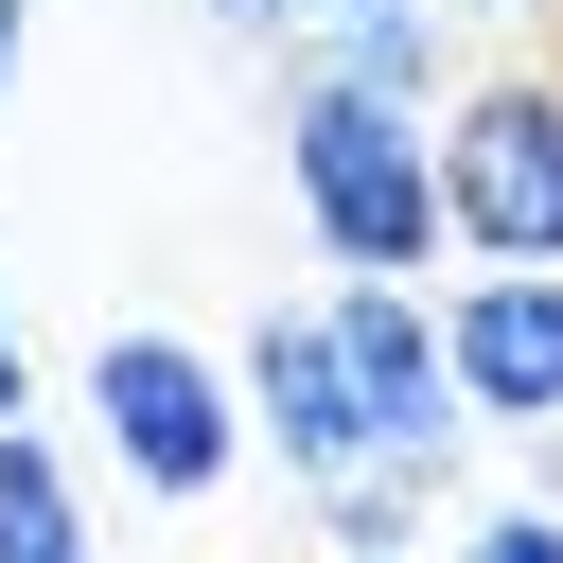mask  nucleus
<instances>
[{
	"label": "nucleus",
	"instance_id": "obj_11",
	"mask_svg": "<svg viewBox=\"0 0 563 563\" xmlns=\"http://www.w3.org/2000/svg\"><path fill=\"white\" fill-rule=\"evenodd\" d=\"M194 18H211L229 53H282V35H299V0H194Z\"/></svg>",
	"mask_w": 563,
	"mask_h": 563
},
{
	"label": "nucleus",
	"instance_id": "obj_15",
	"mask_svg": "<svg viewBox=\"0 0 563 563\" xmlns=\"http://www.w3.org/2000/svg\"><path fill=\"white\" fill-rule=\"evenodd\" d=\"M317 18H352V0H299V35H317Z\"/></svg>",
	"mask_w": 563,
	"mask_h": 563
},
{
	"label": "nucleus",
	"instance_id": "obj_2",
	"mask_svg": "<svg viewBox=\"0 0 563 563\" xmlns=\"http://www.w3.org/2000/svg\"><path fill=\"white\" fill-rule=\"evenodd\" d=\"M440 246L475 264H563V53H493L440 88Z\"/></svg>",
	"mask_w": 563,
	"mask_h": 563
},
{
	"label": "nucleus",
	"instance_id": "obj_12",
	"mask_svg": "<svg viewBox=\"0 0 563 563\" xmlns=\"http://www.w3.org/2000/svg\"><path fill=\"white\" fill-rule=\"evenodd\" d=\"M35 422V369H18V317H0V440Z\"/></svg>",
	"mask_w": 563,
	"mask_h": 563
},
{
	"label": "nucleus",
	"instance_id": "obj_9",
	"mask_svg": "<svg viewBox=\"0 0 563 563\" xmlns=\"http://www.w3.org/2000/svg\"><path fill=\"white\" fill-rule=\"evenodd\" d=\"M317 528L387 563V545H422V475H387V457H352V475H317Z\"/></svg>",
	"mask_w": 563,
	"mask_h": 563
},
{
	"label": "nucleus",
	"instance_id": "obj_14",
	"mask_svg": "<svg viewBox=\"0 0 563 563\" xmlns=\"http://www.w3.org/2000/svg\"><path fill=\"white\" fill-rule=\"evenodd\" d=\"M457 18H493V35H510V18H545V0H457Z\"/></svg>",
	"mask_w": 563,
	"mask_h": 563
},
{
	"label": "nucleus",
	"instance_id": "obj_13",
	"mask_svg": "<svg viewBox=\"0 0 563 563\" xmlns=\"http://www.w3.org/2000/svg\"><path fill=\"white\" fill-rule=\"evenodd\" d=\"M18 53H35V0H0V106H18Z\"/></svg>",
	"mask_w": 563,
	"mask_h": 563
},
{
	"label": "nucleus",
	"instance_id": "obj_1",
	"mask_svg": "<svg viewBox=\"0 0 563 563\" xmlns=\"http://www.w3.org/2000/svg\"><path fill=\"white\" fill-rule=\"evenodd\" d=\"M282 194L334 282H422L440 264V141L334 70H282Z\"/></svg>",
	"mask_w": 563,
	"mask_h": 563
},
{
	"label": "nucleus",
	"instance_id": "obj_4",
	"mask_svg": "<svg viewBox=\"0 0 563 563\" xmlns=\"http://www.w3.org/2000/svg\"><path fill=\"white\" fill-rule=\"evenodd\" d=\"M317 334H334V369H352V422H369V457L387 475H440L475 422H457V369H440V299L422 282H334L317 299Z\"/></svg>",
	"mask_w": 563,
	"mask_h": 563
},
{
	"label": "nucleus",
	"instance_id": "obj_3",
	"mask_svg": "<svg viewBox=\"0 0 563 563\" xmlns=\"http://www.w3.org/2000/svg\"><path fill=\"white\" fill-rule=\"evenodd\" d=\"M88 440H106V475H123L141 510H194V493H229L246 405H229V369H211L194 334H106V352H88Z\"/></svg>",
	"mask_w": 563,
	"mask_h": 563
},
{
	"label": "nucleus",
	"instance_id": "obj_10",
	"mask_svg": "<svg viewBox=\"0 0 563 563\" xmlns=\"http://www.w3.org/2000/svg\"><path fill=\"white\" fill-rule=\"evenodd\" d=\"M440 563H563V510H545V493H528V510H475Z\"/></svg>",
	"mask_w": 563,
	"mask_h": 563
},
{
	"label": "nucleus",
	"instance_id": "obj_8",
	"mask_svg": "<svg viewBox=\"0 0 563 563\" xmlns=\"http://www.w3.org/2000/svg\"><path fill=\"white\" fill-rule=\"evenodd\" d=\"M0 563H88V493H70V457L35 422L0 440Z\"/></svg>",
	"mask_w": 563,
	"mask_h": 563
},
{
	"label": "nucleus",
	"instance_id": "obj_6",
	"mask_svg": "<svg viewBox=\"0 0 563 563\" xmlns=\"http://www.w3.org/2000/svg\"><path fill=\"white\" fill-rule=\"evenodd\" d=\"M229 405H246V440H282V475H299V493L369 457V422H352V369H334V334H317V299L246 334V369H229Z\"/></svg>",
	"mask_w": 563,
	"mask_h": 563
},
{
	"label": "nucleus",
	"instance_id": "obj_7",
	"mask_svg": "<svg viewBox=\"0 0 563 563\" xmlns=\"http://www.w3.org/2000/svg\"><path fill=\"white\" fill-rule=\"evenodd\" d=\"M299 70H334V88L405 106V123H440V88H457V18H334Z\"/></svg>",
	"mask_w": 563,
	"mask_h": 563
},
{
	"label": "nucleus",
	"instance_id": "obj_5",
	"mask_svg": "<svg viewBox=\"0 0 563 563\" xmlns=\"http://www.w3.org/2000/svg\"><path fill=\"white\" fill-rule=\"evenodd\" d=\"M440 369H457V422L563 440V264H475L440 299Z\"/></svg>",
	"mask_w": 563,
	"mask_h": 563
}]
</instances>
